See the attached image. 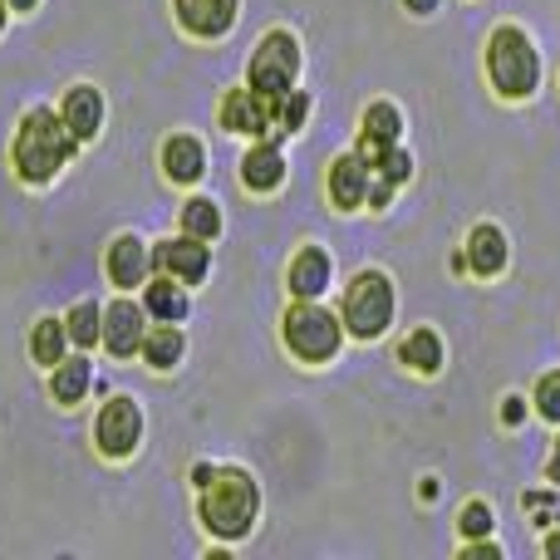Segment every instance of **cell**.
Returning <instances> with one entry per match:
<instances>
[{
    "label": "cell",
    "mask_w": 560,
    "mask_h": 560,
    "mask_svg": "<svg viewBox=\"0 0 560 560\" xmlns=\"http://www.w3.org/2000/svg\"><path fill=\"white\" fill-rule=\"evenodd\" d=\"M359 138H369V143H378V148H394L398 138H404V114H398V104H388V98L369 104L364 118H359Z\"/></svg>",
    "instance_id": "cell-24"
},
{
    "label": "cell",
    "mask_w": 560,
    "mask_h": 560,
    "mask_svg": "<svg viewBox=\"0 0 560 560\" xmlns=\"http://www.w3.org/2000/svg\"><path fill=\"white\" fill-rule=\"evenodd\" d=\"M526 413H532V408H526V398H522V394L502 398V423H506V428H522V423H526Z\"/></svg>",
    "instance_id": "cell-33"
},
{
    "label": "cell",
    "mask_w": 560,
    "mask_h": 560,
    "mask_svg": "<svg viewBox=\"0 0 560 560\" xmlns=\"http://www.w3.org/2000/svg\"><path fill=\"white\" fill-rule=\"evenodd\" d=\"M187 354V335L177 325H167V319H153L143 335V364L158 369V374H167V369H177Z\"/></svg>",
    "instance_id": "cell-21"
},
{
    "label": "cell",
    "mask_w": 560,
    "mask_h": 560,
    "mask_svg": "<svg viewBox=\"0 0 560 560\" xmlns=\"http://www.w3.org/2000/svg\"><path fill=\"white\" fill-rule=\"evenodd\" d=\"M280 183H285V158H280V148L271 138H256L242 158V187L256 197H271L280 192Z\"/></svg>",
    "instance_id": "cell-17"
},
{
    "label": "cell",
    "mask_w": 560,
    "mask_h": 560,
    "mask_svg": "<svg viewBox=\"0 0 560 560\" xmlns=\"http://www.w3.org/2000/svg\"><path fill=\"white\" fill-rule=\"evenodd\" d=\"M457 532H463L467 541H477V536H492V532H497L492 506H487V502H467L463 516H457Z\"/></svg>",
    "instance_id": "cell-28"
},
{
    "label": "cell",
    "mask_w": 560,
    "mask_h": 560,
    "mask_svg": "<svg viewBox=\"0 0 560 560\" xmlns=\"http://www.w3.org/2000/svg\"><path fill=\"white\" fill-rule=\"evenodd\" d=\"M177 5V25L197 39H222L236 25V5L242 0H173Z\"/></svg>",
    "instance_id": "cell-13"
},
{
    "label": "cell",
    "mask_w": 560,
    "mask_h": 560,
    "mask_svg": "<svg viewBox=\"0 0 560 560\" xmlns=\"http://www.w3.org/2000/svg\"><path fill=\"white\" fill-rule=\"evenodd\" d=\"M69 325L59 315H45V319H35V329H30V359H35L39 369H55L59 359L69 354Z\"/></svg>",
    "instance_id": "cell-23"
},
{
    "label": "cell",
    "mask_w": 560,
    "mask_h": 560,
    "mask_svg": "<svg viewBox=\"0 0 560 560\" xmlns=\"http://www.w3.org/2000/svg\"><path fill=\"white\" fill-rule=\"evenodd\" d=\"M463 556H467V560H502V546L487 541V536H477V541L463 546Z\"/></svg>",
    "instance_id": "cell-34"
},
{
    "label": "cell",
    "mask_w": 560,
    "mask_h": 560,
    "mask_svg": "<svg viewBox=\"0 0 560 560\" xmlns=\"http://www.w3.org/2000/svg\"><path fill=\"white\" fill-rule=\"evenodd\" d=\"M522 506H526V512H532L541 526H551V506H556V497H551V492H526V497H522Z\"/></svg>",
    "instance_id": "cell-31"
},
{
    "label": "cell",
    "mask_w": 560,
    "mask_h": 560,
    "mask_svg": "<svg viewBox=\"0 0 560 560\" xmlns=\"http://www.w3.org/2000/svg\"><path fill=\"white\" fill-rule=\"evenodd\" d=\"M177 222H183V232H187V236L217 242V236H222V207H217L212 197H187L183 212H177Z\"/></svg>",
    "instance_id": "cell-25"
},
{
    "label": "cell",
    "mask_w": 560,
    "mask_h": 560,
    "mask_svg": "<svg viewBox=\"0 0 560 560\" xmlns=\"http://www.w3.org/2000/svg\"><path fill=\"white\" fill-rule=\"evenodd\" d=\"M207 271H212V252H207L202 236H167V242H153V276H173L183 285H202Z\"/></svg>",
    "instance_id": "cell-8"
},
{
    "label": "cell",
    "mask_w": 560,
    "mask_h": 560,
    "mask_svg": "<svg viewBox=\"0 0 560 560\" xmlns=\"http://www.w3.org/2000/svg\"><path fill=\"white\" fill-rule=\"evenodd\" d=\"M546 556H551V560H560V532H551V536H546Z\"/></svg>",
    "instance_id": "cell-38"
},
{
    "label": "cell",
    "mask_w": 560,
    "mask_h": 560,
    "mask_svg": "<svg viewBox=\"0 0 560 560\" xmlns=\"http://www.w3.org/2000/svg\"><path fill=\"white\" fill-rule=\"evenodd\" d=\"M369 183H374V167H369L359 153H339L335 163H329L325 192H329V202H335L339 212H359L364 197H369Z\"/></svg>",
    "instance_id": "cell-12"
},
{
    "label": "cell",
    "mask_w": 560,
    "mask_h": 560,
    "mask_svg": "<svg viewBox=\"0 0 560 560\" xmlns=\"http://www.w3.org/2000/svg\"><path fill=\"white\" fill-rule=\"evenodd\" d=\"M546 482L560 487V438H556V447H551V463H546Z\"/></svg>",
    "instance_id": "cell-36"
},
{
    "label": "cell",
    "mask_w": 560,
    "mask_h": 560,
    "mask_svg": "<svg viewBox=\"0 0 560 560\" xmlns=\"http://www.w3.org/2000/svg\"><path fill=\"white\" fill-rule=\"evenodd\" d=\"M345 315L325 310L319 300H290V310L280 315V345L300 364H329L345 345Z\"/></svg>",
    "instance_id": "cell-4"
},
{
    "label": "cell",
    "mask_w": 560,
    "mask_h": 560,
    "mask_svg": "<svg viewBox=\"0 0 560 560\" xmlns=\"http://www.w3.org/2000/svg\"><path fill=\"white\" fill-rule=\"evenodd\" d=\"M212 477H217V467H212V463H197V467H192V487H197V492H202V487L212 482Z\"/></svg>",
    "instance_id": "cell-35"
},
{
    "label": "cell",
    "mask_w": 560,
    "mask_h": 560,
    "mask_svg": "<svg viewBox=\"0 0 560 560\" xmlns=\"http://www.w3.org/2000/svg\"><path fill=\"white\" fill-rule=\"evenodd\" d=\"M222 128L226 133H242V138H266L276 128V98L256 94L252 84L232 89L222 98Z\"/></svg>",
    "instance_id": "cell-10"
},
{
    "label": "cell",
    "mask_w": 560,
    "mask_h": 560,
    "mask_svg": "<svg viewBox=\"0 0 560 560\" xmlns=\"http://www.w3.org/2000/svg\"><path fill=\"white\" fill-rule=\"evenodd\" d=\"M104 271H108V280H114L118 290L148 285V280H153V246H148L143 236H133V232L114 236V246H108V256H104Z\"/></svg>",
    "instance_id": "cell-11"
},
{
    "label": "cell",
    "mask_w": 560,
    "mask_h": 560,
    "mask_svg": "<svg viewBox=\"0 0 560 560\" xmlns=\"http://www.w3.org/2000/svg\"><path fill=\"white\" fill-rule=\"evenodd\" d=\"M39 0H10V10H35Z\"/></svg>",
    "instance_id": "cell-39"
},
{
    "label": "cell",
    "mask_w": 560,
    "mask_h": 560,
    "mask_svg": "<svg viewBox=\"0 0 560 560\" xmlns=\"http://www.w3.org/2000/svg\"><path fill=\"white\" fill-rule=\"evenodd\" d=\"M79 153V138L69 133L65 114L59 108H30L15 128V143H10V163L15 177L30 187H45L59 177V167H69V158Z\"/></svg>",
    "instance_id": "cell-1"
},
{
    "label": "cell",
    "mask_w": 560,
    "mask_h": 560,
    "mask_svg": "<svg viewBox=\"0 0 560 560\" xmlns=\"http://www.w3.org/2000/svg\"><path fill=\"white\" fill-rule=\"evenodd\" d=\"M148 305H138V300L118 295L114 305H104V349L114 359H133L143 354V335H148Z\"/></svg>",
    "instance_id": "cell-9"
},
{
    "label": "cell",
    "mask_w": 560,
    "mask_h": 560,
    "mask_svg": "<svg viewBox=\"0 0 560 560\" xmlns=\"http://www.w3.org/2000/svg\"><path fill=\"white\" fill-rule=\"evenodd\" d=\"M305 118H310V94H305V89H290V94L276 104V128H280V133H300V128H305Z\"/></svg>",
    "instance_id": "cell-27"
},
{
    "label": "cell",
    "mask_w": 560,
    "mask_h": 560,
    "mask_svg": "<svg viewBox=\"0 0 560 560\" xmlns=\"http://www.w3.org/2000/svg\"><path fill=\"white\" fill-rule=\"evenodd\" d=\"M438 5H443V0H404V10H413V15H433Z\"/></svg>",
    "instance_id": "cell-37"
},
{
    "label": "cell",
    "mask_w": 560,
    "mask_h": 560,
    "mask_svg": "<svg viewBox=\"0 0 560 560\" xmlns=\"http://www.w3.org/2000/svg\"><path fill=\"white\" fill-rule=\"evenodd\" d=\"M295 74H300V39L290 35V30H271V35H261L252 65H246V84H252L256 94H266V98H276L280 104V98L295 89Z\"/></svg>",
    "instance_id": "cell-6"
},
{
    "label": "cell",
    "mask_w": 560,
    "mask_h": 560,
    "mask_svg": "<svg viewBox=\"0 0 560 560\" xmlns=\"http://www.w3.org/2000/svg\"><path fill=\"white\" fill-rule=\"evenodd\" d=\"M394 310H398V295H394V280H388L384 271H359L354 280H349L345 290V329L354 339H378L388 325H394Z\"/></svg>",
    "instance_id": "cell-5"
},
{
    "label": "cell",
    "mask_w": 560,
    "mask_h": 560,
    "mask_svg": "<svg viewBox=\"0 0 560 560\" xmlns=\"http://www.w3.org/2000/svg\"><path fill=\"white\" fill-rule=\"evenodd\" d=\"M94 388V364L84 354H65L55 369H49V398L65 408L84 404V394Z\"/></svg>",
    "instance_id": "cell-20"
},
{
    "label": "cell",
    "mask_w": 560,
    "mask_h": 560,
    "mask_svg": "<svg viewBox=\"0 0 560 560\" xmlns=\"http://www.w3.org/2000/svg\"><path fill=\"white\" fill-rule=\"evenodd\" d=\"M487 79L512 104H522L541 89V49L522 25H497L487 35Z\"/></svg>",
    "instance_id": "cell-3"
},
{
    "label": "cell",
    "mask_w": 560,
    "mask_h": 560,
    "mask_svg": "<svg viewBox=\"0 0 560 560\" xmlns=\"http://www.w3.org/2000/svg\"><path fill=\"white\" fill-rule=\"evenodd\" d=\"M65 325H69V339H74L79 349L104 345V305H94V300H79V305L65 315Z\"/></svg>",
    "instance_id": "cell-26"
},
{
    "label": "cell",
    "mask_w": 560,
    "mask_h": 560,
    "mask_svg": "<svg viewBox=\"0 0 560 560\" xmlns=\"http://www.w3.org/2000/svg\"><path fill=\"white\" fill-rule=\"evenodd\" d=\"M388 202H394V183H388L384 173H374V183H369L364 207H374V212H378V207H388Z\"/></svg>",
    "instance_id": "cell-32"
},
{
    "label": "cell",
    "mask_w": 560,
    "mask_h": 560,
    "mask_svg": "<svg viewBox=\"0 0 560 560\" xmlns=\"http://www.w3.org/2000/svg\"><path fill=\"white\" fill-rule=\"evenodd\" d=\"M143 305L153 319H167V325H183L187 310H192V300H187V285L173 276H153L143 285Z\"/></svg>",
    "instance_id": "cell-22"
},
{
    "label": "cell",
    "mask_w": 560,
    "mask_h": 560,
    "mask_svg": "<svg viewBox=\"0 0 560 560\" xmlns=\"http://www.w3.org/2000/svg\"><path fill=\"white\" fill-rule=\"evenodd\" d=\"M158 163H163L167 183L197 187V183H202V173H207V148H202V138H192V133H173V138H163Z\"/></svg>",
    "instance_id": "cell-14"
},
{
    "label": "cell",
    "mask_w": 560,
    "mask_h": 560,
    "mask_svg": "<svg viewBox=\"0 0 560 560\" xmlns=\"http://www.w3.org/2000/svg\"><path fill=\"white\" fill-rule=\"evenodd\" d=\"M506 261H512V246H506V232L497 222H477L472 232H467V271L492 280L506 271Z\"/></svg>",
    "instance_id": "cell-16"
},
{
    "label": "cell",
    "mask_w": 560,
    "mask_h": 560,
    "mask_svg": "<svg viewBox=\"0 0 560 560\" xmlns=\"http://www.w3.org/2000/svg\"><path fill=\"white\" fill-rule=\"evenodd\" d=\"M536 413H541L546 423L560 428V369H551V374L536 378Z\"/></svg>",
    "instance_id": "cell-29"
},
{
    "label": "cell",
    "mask_w": 560,
    "mask_h": 560,
    "mask_svg": "<svg viewBox=\"0 0 560 560\" xmlns=\"http://www.w3.org/2000/svg\"><path fill=\"white\" fill-rule=\"evenodd\" d=\"M138 443H143V408H138V398L114 394L94 413V447H98V457L124 463V457L138 453Z\"/></svg>",
    "instance_id": "cell-7"
},
{
    "label": "cell",
    "mask_w": 560,
    "mask_h": 560,
    "mask_svg": "<svg viewBox=\"0 0 560 560\" xmlns=\"http://www.w3.org/2000/svg\"><path fill=\"white\" fill-rule=\"evenodd\" d=\"M5 20H10V0H0V30H5Z\"/></svg>",
    "instance_id": "cell-40"
},
{
    "label": "cell",
    "mask_w": 560,
    "mask_h": 560,
    "mask_svg": "<svg viewBox=\"0 0 560 560\" xmlns=\"http://www.w3.org/2000/svg\"><path fill=\"white\" fill-rule=\"evenodd\" d=\"M398 364H404V369H413V374H423V378H433L438 369L447 364L443 335H438V329H428V325L408 329V335L398 339Z\"/></svg>",
    "instance_id": "cell-19"
},
{
    "label": "cell",
    "mask_w": 560,
    "mask_h": 560,
    "mask_svg": "<svg viewBox=\"0 0 560 560\" xmlns=\"http://www.w3.org/2000/svg\"><path fill=\"white\" fill-rule=\"evenodd\" d=\"M261 512V487L246 467H217V477L197 492V516L217 541H246Z\"/></svg>",
    "instance_id": "cell-2"
},
{
    "label": "cell",
    "mask_w": 560,
    "mask_h": 560,
    "mask_svg": "<svg viewBox=\"0 0 560 560\" xmlns=\"http://www.w3.org/2000/svg\"><path fill=\"white\" fill-rule=\"evenodd\" d=\"M59 114H65L69 133H74L79 143H89V138L104 128V94H98L94 84H74V89H65V104H59Z\"/></svg>",
    "instance_id": "cell-18"
},
{
    "label": "cell",
    "mask_w": 560,
    "mask_h": 560,
    "mask_svg": "<svg viewBox=\"0 0 560 560\" xmlns=\"http://www.w3.org/2000/svg\"><path fill=\"white\" fill-rule=\"evenodd\" d=\"M556 522H560V512H556Z\"/></svg>",
    "instance_id": "cell-41"
},
{
    "label": "cell",
    "mask_w": 560,
    "mask_h": 560,
    "mask_svg": "<svg viewBox=\"0 0 560 560\" xmlns=\"http://www.w3.org/2000/svg\"><path fill=\"white\" fill-rule=\"evenodd\" d=\"M329 280H335V266H329V256L319 246H300L290 256V266H285L290 300H319L329 290Z\"/></svg>",
    "instance_id": "cell-15"
},
{
    "label": "cell",
    "mask_w": 560,
    "mask_h": 560,
    "mask_svg": "<svg viewBox=\"0 0 560 560\" xmlns=\"http://www.w3.org/2000/svg\"><path fill=\"white\" fill-rule=\"evenodd\" d=\"M378 173H384L394 187H404L408 177H413V158H408L404 148L394 143V148H384V158H378Z\"/></svg>",
    "instance_id": "cell-30"
}]
</instances>
